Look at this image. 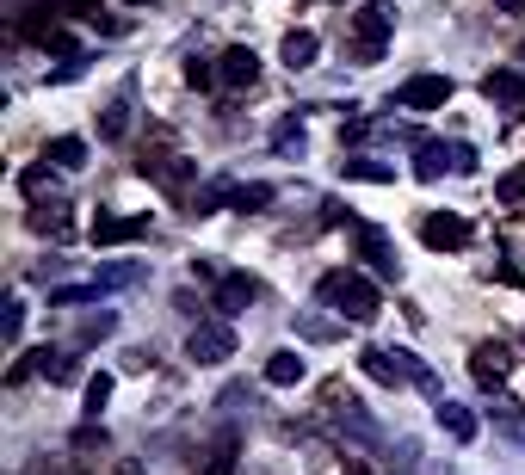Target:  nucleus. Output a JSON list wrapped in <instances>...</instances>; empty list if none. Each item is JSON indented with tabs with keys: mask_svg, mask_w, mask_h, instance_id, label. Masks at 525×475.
<instances>
[{
	"mask_svg": "<svg viewBox=\"0 0 525 475\" xmlns=\"http://www.w3.org/2000/svg\"><path fill=\"white\" fill-rule=\"evenodd\" d=\"M359 371L371 377V383H383V389H402V383H414V389H427V395H439V377L420 364L408 346H365L359 352Z\"/></svg>",
	"mask_w": 525,
	"mask_h": 475,
	"instance_id": "f257e3e1",
	"label": "nucleus"
},
{
	"mask_svg": "<svg viewBox=\"0 0 525 475\" xmlns=\"http://www.w3.org/2000/svg\"><path fill=\"white\" fill-rule=\"evenodd\" d=\"M315 297H322L340 321H377V309H383V303H377V284H371L365 272H346V266H340V272H322Z\"/></svg>",
	"mask_w": 525,
	"mask_h": 475,
	"instance_id": "f03ea898",
	"label": "nucleus"
},
{
	"mask_svg": "<svg viewBox=\"0 0 525 475\" xmlns=\"http://www.w3.org/2000/svg\"><path fill=\"white\" fill-rule=\"evenodd\" d=\"M396 31V7L390 0H365V7L353 13V56L371 68V62H383V38Z\"/></svg>",
	"mask_w": 525,
	"mask_h": 475,
	"instance_id": "7ed1b4c3",
	"label": "nucleus"
},
{
	"mask_svg": "<svg viewBox=\"0 0 525 475\" xmlns=\"http://www.w3.org/2000/svg\"><path fill=\"white\" fill-rule=\"evenodd\" d=\"M186 358H192V364H223V358H235V327H229V321H198L192 334H186Z\"/></svg>",
	"mask_w": 525,
	"mask_h": 475,
	"instance_id": "20e7f679",
	"label": "nucleus"
},
{
	"mask_svg": "<svg viewBox=\"0 0 525 475\" xmlns=\"http://www.w3.org/2000/svg\"><path fill=\"white\" fill-rule=\"evenodd\" d=\"M451 75H414V81H402L396 87V99L390 105H402V112H439V105H451Z\"/></svg>",
	"mask_w": 525,
	"mask_h": 475,
	"instance_id": "39448f33",
	"label": "nucleus"
},
{
	"mask_svg": "<svg viewBox=\"0 0 525 475\" xmlns=\"http://www.w3.org/2000/svg\"><path fill=\"white\" fill-rule=\"evenodd\" d=\"M359 260L377 272V278H402V260H396V241L383 235L377 223H359Z\"/></svg>",
	"mask_w": 525,
	"mask_h": 475,
	"instance_id": "423d86ee",
	"label": "nucleus"
},
{
	"mask_svg": "<svg viewBox=\"0 0 525 475\" xmlns=\"http://www.w3.org/2000/svg\"><path fill=\"white\" fill-rule=\"evenodd\" d=\"M433 420H439V432L451 438V445H470V438L482 432V426H476V414L464 408V401H451V395H433Z\"/></svg>",
	"mask_w": 525,
	"mask_h": 475,
	"instance_id": "0eeeda50",
	"label": "nucleus"
},
{
	"mask_svg": "<svg viewBox=\"0 0 525 475\" xmlns=\"http://www.w3.org/2000/svg\"><path fill=\"white\" fill-rule=\"evenodd\" d=\"M217 81L235 87V93H241V87H254V81H260V56H254L248 44H229V50L217 56Z\"/></svg>",
	"mask_w": 525,
	"mask_h": 475,
	"instance_id": "6e6552de",
	"label": "nucleus"
},
{
	"mask_svg": "<svg viewBox=\"0 0 525 475\" xmlns=\"http://www.w3.org/2000/svg\"><path fill=\"white\" fill-rule=\"evenodd\" d=\"M93 247H124V241H143L149 235V216H93Z\"/></svg>",
	"mask_w": 525,
	"mask_h": 475,
	"instance_id": "1a4fd4ad",
	"label": "nucleus"
},
{
	"mask_svg": "<svg viewBox=\"0 0 525 475\" xmlns=\"http://www.w3.org/2000/svg\"><path fill=\"white\" fill-rule=\"evenodd\" d=\"M513 371V352L507 346H495V340H482L476 352H470V377L482 383V389H501V377Z\"/></svg>",
	"mask_w": 525,
	"mask_h": 475,
	"instance_id": "9d476101",
	"label": "nucleus"
},
{
	"mask_svg": "<svg viewBox=\"0 0 525 475\" xmlns=\"http://www.w3.org/2000/svg\"><path fill=\"white\" fill-rule=\"evenodd\" d=\"M420 241H427V247H470V223H464V216H451V210H433L427 216V223H420Z\"/></svg>",
	"mask_w": 525,
	"mask_h": 475,
	"instance_id": "9b49d317",
	"label": "nucleus"
},
{
	"mask_svg": "<svg viewBox=\"0 0 525 475\" xmlns=\"http://www.w3.org/2000/svg\"><path fill=\"white\" fill-rule=\"evenodd\" d=\"M248 303H260V278H248V272H223V278H217V315H241Z\"/></svg>",
	"mask_w": 525,
	"mask_h": 475,
	"instance_id": "f8f14e48",
	"label": "nucleus"
},
{
	"mask_svg": "<svg viewBox=\"0 0 525 475\" xmlns=\"http://www.w3.org/2000/svg\"><path fill=\"white\" fill-rule=\"evenodd\" d=\"M136 173H143V179H155L161 192H186L192 161H173V155H161V161H136Z\"/></svg>",
	"mask_w": 525,
	"mask_h": 475,
	"instance_id": "ddd939ff",
	"label": "nucleus"
},
{
	"mask_svg": "<svg viewBox=\"0 0 525 475\" xmlns=\"http://www.w3.org/2000/svg\"><path fill=\"white\" fill-rule=\"evenodd\" d=\"M315 56H322V38H315V31H285V44H278V62L291 68H315Z\"/></svg>",
	"mask_w": 525,
	"mask_h": 475,
	"instance_id": "4468645a",
	"label": "nucleus"
},
{
	"mask_svg": "<svg viewBox=\"0 0 525 475\" xmlns=\"http://www.w3.org/2000/svg\"><path fill=\"white\" fill-rule=\"evenodd\" d=\"M482 93L495 99V105H525V75H519V68H488Z\"/></svg>",
	"mask_w": 525,
	"mask_h": 475,
	"instance_id": "2eb2a0df",
	"label": "nucleus"
},
{
	"mask_svg": "<svg viewBox=\"0 0 525 475\" xmlns=\"http://www.w3.org/2000/svg\"><path fill=\"white\" fill-rule=\"evenodd\" d=\"M303 377H309L303 352H291V346H285V352H272V358H266V383H272V389H297Z\"/></svg>",
	"mask_w": 525,
	"mask_h": 475,
	"instance_id": "dca6fc26",
	"label": "nucleus"
},
{
	"mask_svg": "<svg viewBox=\"0 0 525 475\" xmlns=\"http://www.w3.org/2000/svg\"><path fill=\"white\" fill-rule=\"evenodd\" d=\"M445 167H451V149H445V142H414V179H427V186H433V179H445Z\"/></svg>",
	"mask_w": 525,
	"mask_h": 475,
	"instance_id": "f3484780",
	"label": "nucleus"
},
{
	"mask_svg": "<svg viewBox=\"0 0 525 475\" xmlns=\"http://www.w3.org/2000/svg\"><path fill=\"white\" fill-rule=\"evenodd\" d=\"M229 198H235V179H210V186H198V192L186 198V216H217Z\"/></svg>",
	"mask_w": 525,
	"mask_h": 475,
	"instance_id": "a211bd4d",
	"label": "nucleus"
},
{
	"mask_svg": "<svg viewBox=\"0 0 525 475\" xmlns=\"http://www.w3.org/2000/svg\"><path fill=\"white\" fill-rule=\"evenodd\" d=\"M340 179H365V186H390L396 167L390 161H365V155H346L340 161Z\"/></svg>",
	"mask_w": 525,
	"mask_h": 475,
	"instance_id": "6ab92c4d",
	"label": "nucleus"
},
{
	"mask_svg": "<svg viewBox=\"0 0 525 475\" xmlns=\"http://www.w3.org/2000/svg\"><path fill=\"white\" fill-rule=\"evenodd\" d=\"M334 420H340V426H353V438H359V445H377V426L365 420V408H359L353 395H346V401H334Z\"/></svg>",
	"mask_w": 525,
	"mask_h": 475,
	"instance_id": "aec40b11",
	"label": "nucleus"
},
{
	"mask_svg": "<svg viewBox=\"0 0 525 475\" xmlns=\"http://www.w3.org/2000/svg\"><path fill=\"white\" fill-rule=\"evenodd\" d=\"M93 284H99V297H105V290H130V284H143V266H136V260H118V266H105Z\"/></svg>",
	"mask_w": 525,
	"mask_h": 475,
	"instance_id": "412c9836",
	"label": "nucleus"
},
{
	"mask_svg": "<svg viewBox=\"0 0 525 475\" xmlns=\"http://www.w3.org/2000/svg\"><path fill=\"white\" fill-rule=\"evenodd\" d=\"M38 377H50V383H75V377H81V364L44 346V352H38Z\"/></svg>",
	"mask_w": 525,
	"mask_h": 475,
	"instance_id": "4be33fe9",
	"label": "nucleus"
},
{
	"mask_svg": "<svg viewBox=\"0 0 525 475\" xmlns=\"http://www.w3.org/2000/svg\"><path fill=\"white\" fill-rule=\"evenodd\" d=\"M44 161H56V167H81V161H87V142H81V136H56L50 149H44Z\"/></svg>",
	"mask_w": 525,
	"mask_h": 475,
	"instance_id": "5701e85b",
	"label": "nucleus"
},
{
	"mask_svg": "<svg viewBox=\"0 0 525 475\" xmlns=\"http://www.w3.org/2000/svg\"><path fill=\"white\" fill-rule=\"evenodd\" d=\"M272 149H278V155H303V149H309V136H303V124H297V118H285V124L272 130Z\"/></svg>",
	"mask_w": 525,
	"mask_h": 475,
	"instance_id": "b1692460",
	"label": "nucleus"
},
{
	"mask_svg": "<svg viewBox=\"0 0 525 475\" xmlns=\"http://www.w3.org/2000/svg\"><path fill=\"white\" fill-rule=\"evenodd\" d=\"M235 451H241V445H235V432H223V438H217V451H210V463H204V475H235Z\"/></svg>",
	"mask_w": 525,
	"mask_h": 475,
	"instance_id": "393cba45",
	"label": "nucleus"
},
{
	"mask_svg": "<svg viewBox=\"0 0 525 475\" xmlns=\"http://www.w3.org/2000/svg\"><path fill=\"white\" fill-rule=\"evenodd\" d=\"M278 192L272 186H235V198H229V210H241V216H248V210H266Z\"/></svg>",
	"mask_w": 525,
	"mask_h": 475,
	"instance_id": "a878e982",
	"label": "nucleus"
},
{
	"mask_svg": "<svg viewBox=\"0 0 525 475\" xmlns=\"http://www.w3.org/2000/svg\"><path fill=\"white\" fill-rule=\"evenodd\" d=\"M124 130H130V105L112 99V105H105V118H99V136H105V142H118Z\"/></svg>",
	"mask_w": 525,
	"mask_h": 475,
	"instance_id": "bb28decb",
	"label": "nucleus"
},
{
	"mask_svg": "<svg viewBox=\"0 0 525 475\" xmlns=\"http://www.w3.org/2000/svg\"><path fill=\"white\" fill-rule=\"evenodd\" d=\"M105 401H112V377H105V371H93V377H87V420H99V408H105Z\"/></svg>",
	"mask_w": 525,
	"mask_h": 475,
	"instance_id": "cd10ccee",
	"label": "nucleus"
},
{
	"mask_svg": "<svg viewBox=\"0 0 525 475\" xmlns=\"http://www.w3.org/2000/svg\"><path fill=\"white\" fill-rule=\"evenodd\" d=\"M105 334H118V315L112 309H99V315L81 321V340H105Z\"/></svg>",
	"mask_w": 525,
	"mask_h": 475,
	"instance_id": "c85d7f7f",
	"label": "nucleus"
},
{
	"mask_svg": "<svg viewBox=\"0 0 525 475\" xmlns=\"http://www.w3.org/2000/svg\"><path fill=\"white\" fill-rule=\"evenodd\" d=\"M495 420H501V432H513L519 445H525V414H519V401H501V408H495Z\"/></svg>",
	"mask_w": 525,
	"mask_h": 475,
	"instance_id": "c756f323",
	"label": "nucleus"
},
{
	"mask_svg": "<svg viewBox=\"0 0 525 475\" xmlns=\"http://www.w3.org/2000/svg\"><path fill=\"white\" fill-rule=\"evenodd\" d=\"M495 198H501V204H519V198H525V167H513V173L501 179V186H495Z\"/></svg>",
	"mask_w": 525,
	"mask_h": 475,
	"instance_id": "7c9ffc66",
	"label": "nucleus"
},
{
	"mask_svg": "<svg viewBox=\"0 0 525 475\" xmlns=\"http://www.w3.org/2000/svg\"><path fill=\"white\" fill-rule=\"evenodd\" d=\"M180 75H186V87H210V81H217V68H210L204 56H192V62L180 68Z\"/></svg>",
	"mask_w": 525,
	"mask_h": 475,
	"instance_id": "2f4dec72",
	"label": "nucleus"
},
{
	"mask_svg": "<svg viewBox=\"0 0 525 475\" xmlns=\"http://www.w3.org/2000/svg\"><path fill=\"white\" fill-rule=\"evenodd\" d=\"M297 334H303V340H334L340 327H334V321H315V315H303V321H297Z\"/></svg>",
	"mask_w": 525,
	"mask_h": 475,
	"instance_id": "473e14b6",
	"label": "nucleus"
},
{
	"mask_svg": "<svg viewBox=\"0 0 525 475\" xmlns=\"http://www.w3.org/2000/svg\"><path fill=\"white\" fill-rule=\"evenodd\" d=\"M451 173H476V149H470V142H451Z\"/></svg>",
	"mask_w": 525,
	"mask_h": 475,
	"instance_id": "72a5a7b5",
	"label": "nucleus"
},
{
	"mask_svg": "<svg viewBox=\"0 0 525 475\" xmlns=\"http://www.w3.org/2000/svg\"><path fill=\"white\" fill-rule=\"evenodd\" d=\"M75 445H81V451H93V445H105V426H99V420H87V426L75 432Z\"/></svg>",
	"mask_w": 525,
	"mask_h": 475,
	"instance_id": "f704fd0d",
	"label": "nucleus"
},
{
	"mask_svg": "<svg viewBox=\"0 0 525 475\" xmlns=\"http://www.w3.org/2000/svg\"><path fill=\"white\" fill-rule=\"evenodd\" d=\"M19 327H25V303H7V346L19 340Z\"/></svg>",
	"mask_w": 525,
	"mask_h": 475,
	"instance_id": "c9c22d12",
	"label": "nucleus"
},
{
	"mask_svg": "<svg viewBox=\"0 0 525 475\" xmlns=\"http://www.w3.org/2000/svg\"><path fill=\"white\" fill-rule=\"evenodd\" d=\"M56 7H68V13H81V19H99V0H56Z\"/></svg>",
	"mask_w": 525,
	"mask_h": 475,
	"instance_id": "e433bc0d",
	"label": "nucleus"
},
{
	"mask_svg": "<svg viewBox=\"0 0 525 475\" xmlns=\"http://www.w3.org/2000/svg\"><path fill=\"white\" fill-rule=\"evenodd\" d=\"M495 7H501V13H525V0H495Z\"/></svg>",
	"mask_w": 525,
	"mask_h": 475,
	"instance_id": "4c0bfd02",
	"label": "nucleus"
},
{
	"mask_svg": "<svg viewBox=\"0 0 525 475\" xmlns=\"http://www.w3.org/2000/svg\"><path fill=\"white\" fill-rule=\"evenodd\" d=\"M118 475H136V469H118Z\"/></svg>",
	"mask_w": 525,
	"mask_h": 475,
	"instance_id": "58836bf2",
	"label": "nucleus"
},
{
	"mask_svg": "<svg viewBox=\"0 0 525 475\" xmlns=\"http://www.w3.org/2000/svg\"><path fill=\"white\" fill-rule=\"evenodd\" d=\"M519 62H525V44H519Z\"/></svg>",
	"mask_w": 525,
	"mask_h": 475,
	"instance_id": "ea45409f",
	"label": "nucleus"
}]
</instances>
